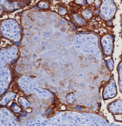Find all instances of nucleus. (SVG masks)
<instances>
[{
  "label": "nucleus",
  "instance_id": "nucleus-1",
  "mask_svg": "<svg viewBox=\"0 0 122 126\" xmlns=\"http://www.w3.org/2000/svg\"><path fill=\"white\" fill-rule=\"evenodd\" d=\"M117 70L119 74V85L120 86V89L122 92V60L120 62L118 66Z\"/></svg>",
  "mask_w": 122,
  "mask_h": 126
},
{
  "label": "nucleus",
  "instance_id": "nucleus-2",
  "mask_svg": "<svg viewBox=\"0 0 122 126\" xmlns=\"http://www.w3.org/2000/svg\"><path fill=\"white\" fill-rule=\"evenodd\" d=\"M108 67H109V68L110 70L112 71L114 69V61H113V59H111L109 61H108Z\"/></svg>",
  "mask_w": 122,
  "mask_h": 126
},
{
  "label": "nucleus",
  "instance_id": "nucleus-3",
  "mask_svg": "<svg viewBox=\"0 0 122 126\" xmlns=\"http://www.w3.org/2000/svg\"><path fill=\"white\" fill-rule=\"evenodd\" d=\"M121 60H122V54L121 56Z\"/></svg>",
  "mask_w": 122,
  "mask_h": 126
}]
</instances>
